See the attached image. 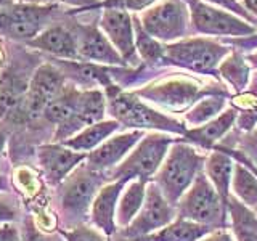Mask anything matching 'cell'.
Instances as JSON below:
<instances>
[{"instance_id": "obj_18", "label": "cell", "mask_w": 257, "mask_h": 241, "mask_svg": "<svg viewBox=\"0 0 257 241\" xmlns=\"http://www.w3.org/2000/svg\"><path fill=\"white\" fill-rule=\"evenodd\" d=\"M139 95L147 96L155 103L163 104L171 109H182L193 101L195 96L199 95L198 85L188 82V80H167L163 84H156L147 88H142Z\"/></svg>"}, {"instance_id": "obj_35", "label": "cell", "mask_w": 257, "mask_h": 241, "mask_svg": "<svg viewBox=\"0 0 257 241\" xmlns=\"http://www.w3.org/2000/svg\"><path fill=\"white\" fill-rule=\"evenodd\" d=\"M0 241H21L20 223L0 225Z\"/></svg>"}, {"instance_id": "obj_11", "label": "cell", "mask_w": 257, "mask_h": 241, "mask_svg": "<svg viewBox=\"0 0 257 241\" xmlns=\"http://www.w3.org/2000/svg\"><path fill=\"white\" fill-rule=\"evenodd\" d=\"M188 13L183 0H164L142 15V24L153 39L175 40L187 34Z\"/></svg>"}, {"instance_id": "obj_5", "label": "cell", "mask_w": 257, "mask_h": 241, "mask_svg": "<svg viewBox=\"0 0 257 241\" xmlns=\"http://www.w3.org/2000/svg\"><path fill=\"white\" fill-rule=\"evenodd\" d=\"M58 12L53 4H12L0 8V36L28 44L40 32L52 26V18Z\"/></svg>"}, {"instance_id": "obj_34", "label": "cell", "mask_w": 257, "mask_h": 241, "mask_svg": "<svg viewBox=\"0 0 257 241\" xmlns=\"http://www.w3.org/2000/svg\"><path fill=\"white\" fill-rule=\"evenodd\" d=\"M204 2H209V4H214V5H219V7H223L225 10H228L231 13H236L239 16H243L244 20H247L249 23H257V18L249 13L247 10H244L243 7H241L236 0H204Z\"/></svg>"}, {"instance_id": "obj_9", "label": "cell", "mask_w": 257, "mask_h": 241, "mask_svg": "<svg viewBox=\"0 0 257 241\" xmlns=\"http://www.w3.org/2000/svg\"><path fill=\"white\" fill-rule=\"evenodd\" d=\"M66 76L56 64H40L32 72L26 98L21 106L20 116L24 119H37L44 114L47 104L66 90Z\"/></svg>"}, {"instance_id": "obj_29", "label": "cell", "mask_w": 257, "mask_h": 241, "mask_svg": "<svg viewBox=\"0 0 257 241\" xmlns=\"http://www.w3.org/2000/svg\"><path fill=\"white\" fill-rule=\"evenodd\" d=\"M135 29H137V50L140 52L147 61H158L164 58L166 47L159 45L147 31H143V26L139 23V20L134 18Z\"/></svg>"}, {"instance_id": "obj_19", "label": "cell", "mask_w": 257, "mask_h": 241, "mask_svg": "<svg viewBox=\"0 0 257 241\" xmlns=\"http://www.w3.org/2000/svg\"><path fill=\"white\" fill-rule=\"evenodd\" d=\"M211 231L212 228L204 227V225H199V223L177 217L172 223H169L167 227L151 233V235L135 238V239L117 238L116 241H199Z\"/></svg>"}, {"instance_id": "obj_23", "label": "cell", "mask_w": 257, "mask_h": 241, "mask_svg": "<svg viewBox=\"0 0 257 241\" xmlns=\"http://www.w3.org/2000/svg\"><path fill=\"white\" fill-rule=\"evenodd\" d=\"M145 195H147V182L145 180H131L125 188L122 190V195L117 203V212H116V223L117 228H125L131 225V222L140 212L143 206Z\"/></svg>"}, {"instance_id": "obj_15", "label": "cell", "mask_w": 257, "mask_h": 241, "mask_svg": "<svg viewBox=\"0 0 257 241\" xmlns=\"http://www.w3.org/2000/svg\"><path fill=\"white\" fill-rule=\"evenodd\" d=\"M127 183L128 182L125 180H112L106 185H103L92 203L90 217L88 219H90L95 228H98L106 236L116 235L117 231V223H116L117 203Z\"/></svg>"}, {"instance_id": "obj_33", "label": "cell", "mask_w": 257, "mask_h": 241, "mask_svg": "<svg viewBox=\"0 0 257 241\" xmlns=\"http://www.w3.org/2000/svg\"><path fill=\"white\" fill-rule=\"evenodd\" d=\"M156 0H104L103 7H116V8H124V10H143V8L150 7L155 4Z\"/></svg>"}, {"instance_id": "obj_13", "label": "cell", "mask_w": 257, "mask_h": 241, "mask_svg": "<svg viewBox=\"0 0 257 241\" xmlns=\"http://www.w3.org/2000/svg\"><path fill=\"white\" fill-rule=\"evenodd\" d=\"M134 20L124 8L104 7L100 29L109 39L112 47L119 52L125 63H137V48L134 39Z\"/></svg>"}, {"instance_id": "obj_32", "label": "cell", "mask_w": 257, "mask_h": 241, "mask_svg": "<svg viewBox=\"0 0 257 241\" xmlns=\"http://www.w3.org/2000/svg\"><path fill=\"white\" fill-rule=\"evenodd\" d=\"M60 233L66 241H108L106 235L98 228L88 227V225H79L71 230H60Z\"/></svg>"}, {"instance_id": "obj_27", "label": "cell", "mask_w": 257, "mask_h": 241, "mask_svg": "<svg viewBox=\"0 0 257 241\" xmlns=\"http://www.w3.org/2000/svg\"><path fill=\"white\" fill-rule=\"evenodd\" d=\"M223 104H225L223 96H207V98H204L201 103H198L190 112H187L185 123L195 127L204 126L212 117L219 114V111L223 108Z\"/></svg>"}, {"instance_id": "obj_6", "label": "cell", "mask_w": 257, "mask_h": 241, "mask_svg": "<svg viewBox=\"0 0 257 241\" xmlns=\"http://www.w3.org/2000/svg\"><path fill=\"white\" fill-rule=\"evenodd\" d=\"M108 108L114 120L120 127H134L137 131L142 129H155L171 134L187 135V129L180 123L167 117L163 112L151 109L145 103H142L134 93H112L109 95Z\"/></svg>"}, {"instance_id": "obj_40", "label": "cell", "mask_w": 257, "mask_h": 241, "mask_svg": "<svg viewBox=\"0 0 257 241\" xmlns=\"http://www.w3.org/2000/svg\"><path fill=\"white\" fill-rule=\"evenodd\" d=\"M244 5L249 13L257 16V0H244Z\"/></svg>"}, {"instance_id": "obj_16", "label": "cell", "mask_w": 257, "mask_h": 241, "mask_svg": "<svg viewBox=\"0 0 257 241\" xmlns=\"http://www.w3.org/2000/svg\"><path fill=\"white\" fill-rule=\"evenodd\" d=\"M142 131L124 132L117 135H111L108 140H104L98 148L88 153L87 164L95 171L109 172L117 164H120L128 151L142 140Z\"/></svg>"}, {"instance_id": "obj_7", "label": "cell", "mask_w": 257, "mask_h": 241, "mask_svg": "<svg viewBox=\"0 0 257 241\" xmlns=\"http://www.w3.org/2000/svg\"><path fill=\"white\" fill-rule=\"evenodd\" d=\"M175 219L177 211L174 209V204L169 203L156 182H150L147 185V195H145L140 212L137 214L128 227L120 228L119 238L135 239L151 235V233L167 227Z\"/></svg>"}, {"instance_id": "obj_26", "label": "cell", "mask_w": 257, "mask_h": 241, "mask_svg": "<svg viewBox=\"0 0 257 241\" xmlns=\"http://www.w3.org/2000/svg\"><path fill=\"white\" fill-rule=\"evenodd\" d=\"M231 190L236 195V199H239L244 206L254 207L257 204V177L251 169H246L239 163H235Z\"/></svg>"}, {"instance_id": "obj_10", "label": "cell", "mask_w": 257, "mask_h": 241, "mask_svg": "<svg viewBox=\"0 0 257 241\" xmlns=\"http://www.w3.org/2000/svg\"><path fill=\"white\" fill-rule=\"evenodd\" d=\"M187 4L190 7L193 28L201 34L249 37L255 31L254 26L236 18L233 13L219 10L201 0H187Z\"/></svg>"}, {"instance_id": "obj_37", "label": "cell", "mask_w": 257, "mask_h": 241, "mask_svg": "<svg viewBox=\"0 0 257 241\" xmlns=\"http://www.w3.org/2000/svg\"><path fill=\"white\" fill-rule=\"evenodd\" d=\"M45 2H64L71 5H79V7H87V5H98L96 0H45Z\"/></svg>"}, {"instance_id": "obj_1", "label": "cell", "mask_w": 257, "mask_h": 241, "mask_svg": "<svg viewBox=\"0 0 257 241\" xmlns=\"http://www.w3.org/2000/svg\"><path fill=\"white\" fill-rule=\"evenodd\" d=\"M108 180V172L95 171L87 163H82L58 185L56 207L64 227L68 230L79 227L87 220V217H90L96 193Z\"/></svg>"}, {"instance_id": "obj_12", "label": "cell", "mask_w": 257, "mask_h": 241, "mask_svg": "<svg viewBox=\"0 0 257 241\" xmlns=\"http://www.w3.org/2000/svg\"><path fill=\"white\" fill-rule=\"evenodd\" d=\"M87 153L74 151L64 143H45L36 151L40 174L52 187H58L66 177L87 161Z\"/></svg>"}, {"instance_id": "obj_22", "label": "cell", "mask_w": 257, "mask_h": 241, "mask_svg": "<svg viewBox=\"0 0 257 241\" xmlns=\"http://www.w3.org/2000/svg\"><path fill=\"white\" fill-rule=\"evenodd\" d=\"M204 171L209 182L220 193V196L225 201H228L233 171H235V164H233V159L230 158V155L223 151H214L211 156L206 158Z\"/></svg>"}, {"instance_id": "obj_28", "label": "cell", "mask_w": 257, "mask_h": 241, "mask_svg": "<svg viewBox=\"0 0 257 241\" xmlns=\"http://www.w3.org/2000/svg\"><path fill=\"white\" fill-rule=\"evenodd\" d=\"M220 74L236 90H243L249 80V68L239 55H231L228 60H225L220 64Z\"/></svg>"}, {"instance_id": "obj_14", "label": "cell", "mask_w": 257, "mask_h": 241, "mask_svg": "<svg viewBox=\"0 0 257 241\" xmlns=\"http://www.w3.org/2000/svg\"><path fill=\"white\" fill-rule=\"evenodd\" d=\"M79 60L84 63H101V64H127L119 55L109 39L96 24H79L76 28Z\"/></svg>"}, {"instance_id": "obj_2", "label": "cell", "mask_w": 257, "mask_h": 241, "mask_svg": "<svg viewBox=\"0 0 257 241\" xmlns=\"http://www.w3.org/2000/svg\"><path fill=\"white\" fill-rule=\"evenodd\" d=\"M206 156L182 142H174L156 174V185L171 204H179L182 196L204 167Z\"/></svg>"}, {"instance_id": "obj_31", "label": "cell", "mask_w": 257, "mask_h": 241, "mask_svg": "<svg viewBox=\"0 0 257 241\" xmlns=\"http://www.w3.org/2000/svg\"><path fill=\"white\" fill-rule=\"evenodd\" d=\"M21 228V241H66L61 233H52L40 230L32 215H23L20 222Z\"/></svg>"}, {"instance_id": "obj_39", "label": "cell", "mask_w": 257, "mask_h": 241, "mask_svg": "<svg viewBox=\"0 0 257 241\" xmlns=\"http://www.w3.org/2000/svg\"><path fill=\"white\" fill-rule=\"evenodd\" d=\"M7 140H8V137H7L5 129L0 127V161H2L4 153H5V150H7Z\"/></svg>"}, {"instance_id": "obj_25", "label": "cell", "mask_w": 257, "mask_h": 241, "mask_svg": "<svg viewBox=\"0 0 257 241\" xmlns=\"http://www.w3.org/2000/svg\"><path fill=\"white\" fill-rule=\"evenodd\" d=\"M235 119H236V111L227 109L225 112H222L220 116L209 120L207 124L201 127H195L193 131H187V137H190L193 142L209 148V147H212L214 142L222 139V137L230 131V127L235 123Z\"/></svg>"}, {"instance_id": "obj_4", "label": "cell", "mask_w": 257, "mask_h": 241, "mask_svg": "<svg viewBox=\"0 0 257 241\" xmlns=\"http://www.w3.org/2000/svg\"><path fill=\"white\" fill-rule=\"evenodd\" d=\"M177 139L163 134H148L135 145V150L128 155L120 166L108 172L109 180H145L148 182L155 175Z\"/></svg>"}, {"instance_id": "obj_36", "label": "cell", "mask_w": 257, "mask_h": 241, "mask_svg": "<svg viewBox=\"0 0 257 241\" xmlns=\"http://www.w3.org/2000/svg\"><path fill=\"white\" fill-rule=\"evenodd\" d=\"M199 241H235V236L225 228L212 230L211 233H207L206 236H203Z\"/></svg>"}, {"instance_id": "obj_43", "label": "cell", "mask_w": 257, "mask_h": 241, "mask_svg": "<svg viewBox=\"0 0 257 241\" xmlns=\"http://www.w3.org/2000/svg\"><path fill=\"white\" fill-rule=\"evenodd\" d=\"M12 4H15L13 0H0V8H2V7H8V5H12Z\"/></svg>"}, {"instance_id": "obj_42", "label": "cell", "mask_w": 257, "mask_h": 241, "mask_svg": "<svg viewBox=\"0 0 257 241\" xmlns=\"http://www.w3.org/2000/svg\"><path fill=\"white\" fill-rule=\"evenodd\" d=\"M247 61H251L252 66H255V68H257V52L249 55V56H247Z\"/></svg>"}, {"instance_id": "obj_20", "label": "cell", "mask_w": 257, "mask_h": 241, "mask_svg": "<svg viewBox=\"0 0 257 241\" xmlns=\"http://www.w3.org/2000/svg\"><path fill=\"white\" fill-rule=\"evenodd\" d=\"M119 127L120 124L114 119L100 120V123L87 126L79 134H76L74 137H71L69 140L63 143L66 145V147H69L71 150L87 153L88 155V151H93L95 148H98L104 140H108L112 134L119 131Z\"/></svg>"}, {"instance_id": "obj_8", "label": "cell", "mask_w": 257, "mask_h": 241, "mask_svg": "<svg viewBox=\"0 0 257 241\" xmlns=\"http://www.w3.org/2000/svg\"><path fill=\"white\" fill-rule=\"evenodd\" d=\"M228 53V48L209 39H187L180 42L167 45L164 60L174 63L185 69L201 72V74H214L217 64Z\"/></svg>"}, {"instance_id": "obj_3", "label": "cell", "mask_w": 257, "mask_h": 241, "mask_svg": "<svg viewBox=\"0 0 257 241\" xmlns=\"http://www.w3.org/2000/svg\"><path fill=\"white\" fill-rule=\"evenodd\" d=\"M177 217L209 228H220L225 225V211L227 201L220 193L215 190L214 185L209 182L207 177L201 172L191 187L179 201Z\"/></svg>"}, {"instance_id": "obj_38", "label": "cell", "mask_w": 257, "mask_h": 241, "mask_svg": "<svg viewBox=\"0 0 257 241\" xmlns=\"http://www.w3.org/2000/svg\"><path fill=\"white\" fill-rule=\"evenodd\" d=\"M12 188H13V183H12V180L8 179L7 175L0 174V193H2V191H13Z\"/></svg>"}, {"instance_id": "obj_21", "label": "cell", "mask_w": 257, "mask_h": 241, "mask_svg": "<svg viewBox=\"0 0 257 241\" xmlns=\"http://www.w3.org/2000/svg\"><path fill=\"white\" fill-rule=\"evenodd\" d=\"M106 111V96L98 88L79 90L76 106V126L79 132L87 126L100 123Z\"/></svg>"}, {"instance_id": "obj_17", "label": "cell", "mask_w": 257, "mask_h": 241, "mask_svg": "<svg viewBox=\"0 0 257 241\" xmlns=\"http://www.w3.org/2000/svg\"><path fill=\"white\" fill-rule=\"evenodd\" d=\"M31 48L55 56L58 60H79L77 36L61 24H52L26 44Z\"/></svg>"}, {"instance_id": "obj_41", "label": "cell", "mask_w": 257, "mask_h": 241, "mask_svg": "<svg viewBox=\"0 0 257 241\" xmlns=\"http://www.w3.org/2000/svg\"><path fill=\"white\" fill-rule=\"evenodd\" d=\"M5 61H7V50L2 44V40H0V66H4Z\"/></svg>"}, {"instance_id": "obj_30", "label": "cell", "mask_w": 257, "mask_h": 241, "mask_svg": "<svg viewBox=\"0 0 257 241\" xmlns=\"http://www.w3.org/2000/svg\"><path fill=\"white\" fill-rule=\"evenodd\" d=\"M21 201L13 191L0 193V225L20 223L23 220Z\"/></svg>"}, {"instance_id": "obj_24", "label": "cell", "mask_w": 257, "mask_h": 241, "mask_svg": "<svg viewBox=\"0 0 257 241\" xmlns=\"http://www.w3.org/2000/svg\"><path fill=\"white\" fill-rule=\"evenodd\" d=\"M227 209L235 241H257V217L236 198H228Z\"/></svg>"}]
</instances>
